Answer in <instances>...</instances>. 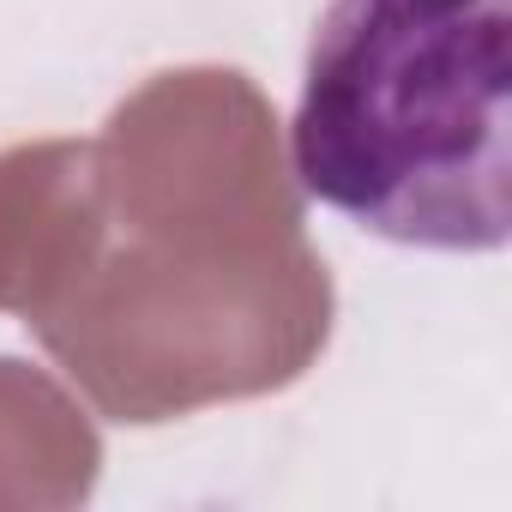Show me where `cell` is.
I'll list each match as a JSON object with an SVG mask.
<instances>
[{
  "mask_svg": "<svg viewBox=\"0 0 512 512\" xmlns=\"http://www.w3.org/2000/svg\"><path fill=\"white\" fill-rule=\"evenodd\" d=\"M302 193L428 253L512 241V0H332L290 121Z\"/></svg>",
  "mask_w": 512,
  "mask_h": 512,
  "instance_id": "6da1fadb",
  "label": "cell"
}]
</instances>
